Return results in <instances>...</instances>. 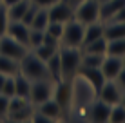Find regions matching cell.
Returning a JSON list of instances; mask_svg holds the SVG:
<instances>
[{"instance_id":"6da1fadb","label":"cell","mask_w":125,"mask_h":123,"mask_svg":"<svg viewBox=\"0 0 125 123\" xmlns=\"http://www.w3.org/2000/svg\"><path fill=\"white\" fill-rule=\"evenodd\" d=\"M58 53H60V63H62V80H73L82 63V49L60 45Z\"/></svg>"},{"instance_id":"7a4b0ae2","label":"cell","mask_w":125,"mask_h":123,"mask_svg":"<svg viewBox=\"0 0 125 123\" xmlns=\"http://www.w3.org/2000/svg\"><path fill=\"white\" fill-rule=\"evenodd\" d=\"M20 73L25 78H29L31 82L33 80H42V78H51L49 71H47V63L44 60H40L33 51H29L20 60Z\"/></svg>"},{"instance_id":"3957f363","label":"cell","mask_w":125,"mask_h":123,"mask_svg":"<svg viewBox=\"0 0 125 123\" xmlns=\"http://www.w3.org/2000/svg\"><path fill=\"white\" fill-rule=\"evenodd\" d=\"M73 18L80 24L87 25L93 22H98L100 18V2L98 0H83L73 7Z\"/></svg>"},{"instance_id":"277c9868","label":"cell","mask_w":125,"mask_h":123,"mask_svg":"<svg viewBox=\"0 0 125 123\" xmlns=\"http://www.w3.org/2000/svg\"><path fill=\"white\" fill-rule=\"evenodd\" d=\"M83 31H85V25L80 24L78 20L71 18L69 22H65V25H63L60 45H63V47H80L82 49V44H83Z\"/></svg>"},{"instance_id":"5b68a950","label":"cell","mask_w":125,"mask_h":123,"mask_svg":"<svg viewBox=\"0 0 125 123\" xmlns=\"http://www.w3.org/2000/svg\"><path fill=\"white\" fill-rule=\"evenodd\" d=\"M54 80L53 78H42V80H33L31 82V92H29V101L36 107L42 101L53 98L54 91Z\"/></svg>"},{"instance_id":"8992f818","label":"cell","mask_w":125,"mask_h":123,"mask_svg":"<svg viewBox=\"0 0 125 123\" xmlns=\"http://www.w3.org/2000/svg\"><path fill=\"white\" fill-rule=\"evenodd\" d=\"M53 98L63 109V112H71L73 109V80H58L54 83Z\"/></svg>"},{"instance_id":"52a82bcc","label":"cell","mask_w":125,"mask_h":123,"mask_svg":"<svg viewBox=\"0 0 125 123\" xmlns=\"http://www.w3.org/2000/svg\"><path fill=\"white\" fill-rule=\"evenodd\" d=\"M29 53V49L22 45L20 42H16L15 38L7 36V35H2L0 36V54H4V56H9L13 60H22L25 54Z\"/></svg>"},{"instance_id":"ba28073f","label":"cell","mask_w":125,"mask_h":123,"mask_svg":"<svg viewBox=\"0 0 125 123\" xmlns=\"http://www.w3.org/2000/svg\"><path fill=\"white\" fill-rule=\"evenodd\" d=\"M109 112H111V105L105 103L103 100H100L96 96L91 103L85 107V114L91 121H96V123H105L109 121Z\"/></svg>"},{"instance_id":"9c48e42d","label":"cell","mask_w":125,"mask_h":123,"mask_svg":"<svg viewBox=\"0 0 125 123\" xmlns=\"http://www.w3.org/2000/svg\"><path fill=\"white\" fill-rule=\"evenodd\" d=\"M47 15H49V22H62L65 24L73 18V6L67 0H58L53 6L47 7Z\"/></svg>"},{"instance_id":"30bf717a","label":"cell","mask_w":125,"mask_h":123,"mask_svg":"<svg viewBox=\"0 0 125 123\" xmlns=\"http://www.w3.org/2000/svg\"><path fill=\"white\" fill-rule=\"evenodd\" d=\"M122 94H123V91H122V87L116 83V80H105L96 96L100 100H103L105 103L114 105V103H120V101H122Z\"/></svg>"},{"instance_id":"8fae6325","label":"cell","mask_w":125,"mask_h":123,"mask_svg":"<svg viewBox=\"0 0 125 123\" xmlns=\"http://www.w3.org/2000/svg\"><path fill=\"white\" fill-rule=\"evenodd\" d=\"M76 76H80L82 80H85V82L94 89L96 94H98V91H100V87L103 85V82H105V76H103V73L100 71V67H85V65H80Z\"/></svg>"},{"instance_id":"7c38bea8","label":"cell","mask_w":125,"mask_h":123,"mask_svg":"<svg viewBox=\"0 0 125 123\" xmlns=\"http://www.w3.org/2000/svg\"><path fill=\"white\" fill-rule=\"evenodd\" d=\"M29 25H25L22 20H11L9 25H7V36L15 38L16 42H20L22 45L29 49Z\"/></svg>"},{"instance_id":"4fadbf2b","label":"cell","mask_w":125,"mask_h":123,"mask_svg":"<svg viewBox=\"0 0 125 123\" xmlns=\"http://www.w3.org/2000/svg\"><path fill=\"white\" fill-rule=\"evenodd\" d=\"M123 67V60L120 56H113V54H105L103 56V62L100 65V71L103 73L105 80H114L118 73L122 71Z\"/></svg>"},{"instance_id":"5bb4252c","label":"cell","mask_w":125,"mask_h":123,"mask_svg":"<svg viewBox=\"0 0 125 123\" xmlns=\"http://www.w3.org/2000/svg\"><path fill=\"white\" fill-rule=\"evenodd\" d=\"M36 111H40V112H44L47 118H51V120H60V118L63 116V109L58 105V101L54 100V98H49V100H45V101H42L40 105H36Z\"/></svg>"},{"instance_id":"9a60e30c","label":"cell","mask_w":125,"mask_h":123,"mask_svg":"<svg viewBox=\"0 0 125 123\" xmlns=\"http://www.w3.org/2000/svg\"><path fill=\"white\" fill-rule=\"evenodd\" d=\"M103 31H105V24H103V20L87 24V25H85V31H83V44H82V45L89 44V42L96 40V38H102Z\"/></svg>"},{"instance_id":"2e32d148","label":"cell","mask_w":125,"mask_h":123,"mask_svg":"<svg viewBox=\"0 0 125 123\" xmlns=\"http://www.w3.org/2000/svg\"><path fill=\"white\" fill-rule=\"evenodd\" d=\"M29 92H31V80L25 78L18 71V73L15 74V96L29 100Z\"/></svg>"},{"instance_id":"e0dca14e","label":"cell","mask_w":125,"mask_h":123,"mask_svg":"<svg viewBox=\"0 0 125 123\" xmlns=\"http://www.w3.org/2000/svg\"><path fill=\"white\" fill-rule=\"evenodd\" d=\"M123 6H125V0H107V2L100 4V18L103 20V22L109 20L111 16Z\"/></svg>"},{"instance_id":"ac0fdd59","label":"cell","mask_w":125,"mask_h":123,"mask_svg":"<svg viewBox=\"0 0 125 123\" xmlns=\"http://www.w3.org/2000/svg\"><path fill=\"white\" fill-rule=\"evenodd\" d=\"M103 24H105L103 36L107 40H114V38L125 36V22H103Z\"/></svg>"},{"instance_id":"d6986e66","label":"cell","mask_w":125,"mask_h":123,"mask_svg":"<svg viewBox=\"0 0 125 123\" xmlns=\"http://www.w3.org/2000/svg\"><path fill=\"white\" fill-rule=\"evenodd\" d=\"M33 111H34V105L33 103H29V105H25V107L22 109H18V111H11V112H7L6 114V120H9V121H31V116H33Z\"/></svg>"},{"instance_id":"ffe728a7","label":"cell","mask_w":125,"mask_h":123,"mask_svg":"<svg viewBox=\"0 0 125 123\" xmlns=\"http://www.w3.org/2000/svg\"><path fill=\"white\" fill-rule=\"evenodd\" d=\"M60 49V45H54V44H45V42H42L40 45H36V47H33V49H29V51H33L34 54H36L40 60H44L47 62L51 56H53L54 53Z\"/></svg>"},{"instance_id":"44dd1931","label":"cell","mask_w":125,"mask_h":123,"mask_svg":"<svg viewBox=\"0 0 125 123\" xmlns=\"http://www.w3.org/2000/svg\"><path fill=\"white\" fill-rule=\"evenodd\" d=\"M31 6V0H18L13 6L7 7V15H9V20H22L24 13L27 11V7Z\"/></svg>"},{"instance_id":"7402d4cb","label":"cell","mask_w":125,"mask_h":123,"mask_svg":"<svg viewBox=\"0 0 125 123\" xmlns=\"http://www.w3.org/2000/svg\"><path fill=\"white\" fill-rule=\"evenodd\" d=\"M45 63H47V71H49L51 78H53L54 82L62 80V63H60V53H58V51H56V53H54Z\"/></svg>"},{"instance_id":"603a6c76","label":"cell","mask_w":125,"mask_h":123,"mask_svg":"<svg viewBox=\"0 0 125 123\" xmlns=\"http://www.w3.org/2000/svg\"><path fill=\"white\" fill-rule=\"evenodd\" d=\"M82 51L83 53H94V54H105L107 53V38L105 36L96 38V40L82 45Z\"/></svg>"},{"instance_id":"cb8c5ba5","label":"cell","mask_w":125,"mask_h":123,"mask_svg":"<svg viewBox=\"0 0 125 123\" xmlns=\"http://www.w3.org/2000/svg\"><path fill=\"white\" fill-rule=\"evenodd\" d=\"M20 71V62L18 60H13L9 56H4L0 54V73L4 74H16Z\"/></svg>"},{"instance_id":"d4e9b609","label":"cell","mask_w":125,"mask_h":123,"mask_svg":"<svg viewBox=\"0 0 125 123\" xmlns=\"http://www.w3.org/2000/svg\"><path fill=\"white\" fill-rule=\"evenodd\" d=\"M105 54H113V56L122 58L125 54V36L114 38V40H107V53Z\"/></svg>"},{"instance_id":"484cf974","label":"cell","mask_w":125,"mask_h":123,"mask_svg":"<svg viewBox=\"0 0 125 123\" xmlns=\"http://www.w3.org/2000/svg\"><path fill=\"white\" fill-rule=\"evenodd\" d=\"M47 24H49V15H47V9H45V7H38V11H36V15H34V18H33V22H31L29 27L45 31Z\"/></svg>"},{"instance_id":"4316f807","label":"cell","mask_w":125,"mask_h":123,"mask_svg":"<svg viewBox=\"0 0 125 123\" xmlns=\"http://www.w3.org/2000/svg\"><path fill=\"white\" fill-rule=\"evenodd\" d=\"M103 56H105V54H94V53H83V51H82V63L80 65L100 67L102 62H103Z\"/></svg>"},{"instance_id":"83f0119b","label":"cell","mask_w":125,"mask_h":123,"mask_svg":"<svg viewBox=\"0 0 125 123\" xmlns=\"http://www.w3.org/2000/svg\"><path fill=\"white\" fill-rule=\"evenodd\" d=\"M109 121H111V123H125V107H123L122 103L111 105Z\"/></svg>"},{"instance_id":"f1b7e54d","label":"cell","mask_w":125,"mask_h":123,"mask_svg":"<svg viewBox=\"0 0 125 123\" xmlns=\"http://www.w3.org/2000/svg\"><path fill=\"white\" fill-rule=\"evenodd\" d=\"M63 25H65V24H62V22H49V24H47V27H45V33L51 38H54V40L60 42L62 33H63Z\"/></svg>"},{"instance_id":"f546056e","label":"cell","mask_w":125,"mask_h":123,"mask_svg":"<svg viewBox=\"0 0 125 123\" xmlns=\"http://www.w3.org/2000/svg\"><path fill=\"white\" fill-rule=\"evenodd\" d=\"M44 35H45V31H42V29H33V27L29 29V49L40 45L44 42Z\"/></svg>"},{"instance_id":"4dcf8cb0","label":"cell","mask_w":125,"mask_h":123,"mask_svg":"<svg viewBox=\"0 0 125 123\" xmlns=\"http://www.w3.org/2000/svg\"><path fill=\"white\" fill-rule=\"evenodd\" d=\"M9 15H7V7L4 6H0V36L2 35H6L7 33V25H9Z\"/></svg>"},{"instance_id":"1f68e13d","label":"cell","mask_w":125,"mask_h":123,"mask_svg":"<svg viewBox=\"0 0 125 123\" xmlns=\"http://www.w3.org/2000/svg\"><path fill=\"white\" fill-rule=\"evenodd\" d=\"M0 92L2 94H6L7 98H11V96H15V74L13 76H7L6 82H4L2 89H0Z\"/></svg>"},{"instance_id":"d6a6232c","label":"cell","mask_w":125,"mask_h":123,"mask_svg":"<svg viewBox=\"0 0 125 123\" xmlns=\"http://www.w3.org/2000/svg\"><path fill=\"white\" fill-rule=\"evenodd\" d=\"M7 109H9V98L0 92V118H6Z\"/></svg>"},{"instance_id":"836d02e7","label":"cell","mask_w":125,"mask_h":123,"mask_svg":"<svg viewBox=\"0 0 125 123\" xmlns=\"http://www.w3.org/2000/svg\"><path fill=\"white\" fill-rule=\"evenodd\" d=\"M105 22H125V6L120 7V9L116 11L109 20H105Z\"/></svg>"},{"instance_id":"e575fe53","label":"cell","mask_w":125,"mask_h":123,"mask_svg":"<svg viewBox=\"0 0 125 123\" xmlns=\"http://www.w3.org/2000/svg\"><path fill=\"white\" fill-rule=\"evenodd\" d=\"M114 80H116V83L122 87V91H125V67H122V71L118 73V76H116Z\"/></svg>"},{"instance_id":"d590c367","label":"cell","mask_w":125,"mask_h":123,"mask_svg":"<svg viewBox=\"0 0 125 123\" xmlns=\"http://www.w3.org/2000/svg\"><path fill=\"white\" fill-rule=\"evenodd\" d=\"M31 2L34 4V6H38V7H49V6H53L54 2H58V0H31Z\"/></svg>"},{"instance_id":"8d00e7d4","label":"cell","mask_w":125,"mask_h":123,"mask_svg":"<svg viewBox=\"0 0 125 123\" xmlns=\"http://www.w3.org/2000/svg\"><path fill=\"white\" fill-rule=\"evenodd\" d=\"M15 2H18V0H2V4H4V6H6V7L13 6V4H15Z\"/></svg>"},{"instance_id":"74e56055","label":"cell","mask_w":125,"mask_h":123,"mask_svg":"<svg viewBox=\"0 0 125 123\" xmlns=\"http://www.w3.org/2000/svg\"><path fill=\"white\" fill-rule=\"evenodd\" d=\"M67 2H69V4H71V6H73V7H74V6H76V4H80V2H83V0H67Z\"/></svg>"},{"instance_id":"f35d334b","label":"cell","mask_w":125,"mask_h":123,"mask_svg":"<svg viewBox=\"0 0 125 123\" xmlns=\"http://www.w3.org/2000/svg\"><path fill=\"white\" fill-rule=\"evenodd\" d=\"M120 103H122L123 107H125V91H123V94H122V101H120Z\"/></svg>"},{"instance_id":"ab89813d","label":"cell","mask_w":125,"mask_h":123,"mask_svg":"<svg viewBox=\"0 0 125 123\" xmlns=\"http://www.w3.org/2000/svg\"><path fill=\"white\" fill-rule=\"evenodd\" d=\"M122 60H123V67H125V54H123V56H122Z\"/></svg>"},{"instance_id":"60d3db41","label":"cell","mask_w":125,"mask_h":123,"mask_svg":"<svg viewBox=\"0 0 125 123\" xmlns=\"http://www.w3.org/2000/svg\"><path fill=\"white\" fill-rule=\"evenodd\" d=\"M98 2H100V4H103V2H107V0H98Z\"/></svg>"},{"instance_id":"b9f144b4","label":"cell","mask_w":125,"mask_h":123,"mask_svg":"<svg viewBox=\"0 0 125 123\" xmlns=\"http://www.w3.org/2000/svg\"><path fill=\"white\" fill-rule=\"evenodd\" d=\"M0 6H2V0H0Z\"/></svg>"}]
</instances>
